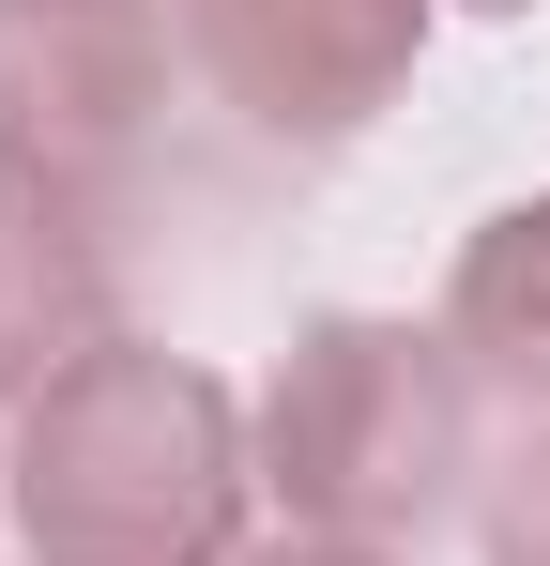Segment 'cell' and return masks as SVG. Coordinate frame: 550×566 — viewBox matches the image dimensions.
Here are the masks:
<instances>
[{
  "label": "cell",
  "mask_w": 550,
  "mask_h": 566,
  "mask_svg": "<svg viewBox=\"0 0 550 566\" xmlns=\"http://www.w3.org/2000/svg\"><path fill=\"white\" fill-rule=\"evenodd\" d=\"M474 566H550V429H520L474 490Z\"/></svg>",
  "instance_id": "cell-7"
},
{
  "label": "cell",
  "mask_w": 550,
  "mask_h": 566,
  "mask_svg": "<svg viewBox=\"0 0 550 566\" xmlns=\"http://www.w3.org/2000/svg\"><path fill=\"white\" fill-rule=\"evenodd\" d=\"M169 93H183L169 0H0V185L107 214L154 169Z\"/></svg>",
  "instance_id": "cell-3"
},
{
  "label": "cell",
  "mask_w": 550,
  "mask_h": 566,
  "mask_svg": "<svg viewBox=\"0 0 550 566\" xmlns=\"http://www.w3.org/2000/svg\"><path fill=\"white\" fill-rule=\"evenodd\" d=\"M0 505H15L31 566H245L261 444H245V398L199 353L123 337L15 413Z\"/></svg>",
  "instance_id": "cell-1"
},
{
  "label": "cell",
  "mask_w": 550,
  "mask_h": 566,
  "mask_svg": "<svg viewBox=\"0 0 550 566\" xmlns=\"http://www.w3.org/2000/svg\"><path fill=\"white\" fill-rule=\"evenodd\" d=\"M444 0H169L183 77L230 107L261 154H352L413 93Z\"/></svg>",
  "instance_id": "cell-4"
},
{
  "label": "cell",
  "mask_w": 550,
  "mask_h": 566,
  "mask_svg": "<svg viewBox=\"0 0 550 566\" xmlns=\"http://www.w3.org/2000/svg\"><path fill=\"white\" fill-rule=\"evenodd\" d=\"M458 15H536V0H458Z\"/></svg>",
  "instance_id": "cell-9"
},
{
  "label": "cell",
  "mask_w": 550,
  "mask_h": 566,
  "mask_svg": "<svg viewBox=\"0 0 550 566\" xmlns=\"http://www.w3.org/2000/svg\"><path fill=\"white\" fill-rule=\"evenodd\" d=\"M489 382L458 368L444 322L398 306H321L245 398L261 444V505L290 536H367V552H429L489 490Z\"/></svg>",
  "instance_id": "cell-2"
},
{
  "label": "cell",
  "mask_w": 550,
  "mask_h": 566,
  "mask_svg": "<svg viewBox=\"0 0 550 566\" xmlns=\"http://www.w3.org/2000/svg\"><path fill=\"white\" fill-rule=\"evenodd\" d=\"M245 566H413V552H367V536H290V521H275V536H245Z\"/></svg>",
  "instance_id": "cell-8"
},
{
  "label": "cell",
  "mask_w": 550,
  "mask_h": 566,
  "mask_svg": "<svg viewBox=\"0 0 550 566\" xmlns=\"http://www.w3.org/2000/svg\"><path fill=\"white\" fill-rule=\"evenodd\" d=\"M444 337H458V368L489 382V398H505L520 429H550V185L458 230V276H444Z\"/></svg>",
  "instance_id": "cell-6"
},
{
  "label": "cell",
  "mask_w": 550,
  "mask_h": 566,
  "mask_svg": "<svg viewBox=\"0 0 550 566\" xmlns=\"http://www.w3.org/2000/svg\"><path fill=\"white\" fill-rule=\"evenodd\" d=\"M123 245L77 199L0 185V413H31L46 382H77L92 353H123Z\"/></svg>",
  "instance_id": "cell-5"
}]
</instances>
